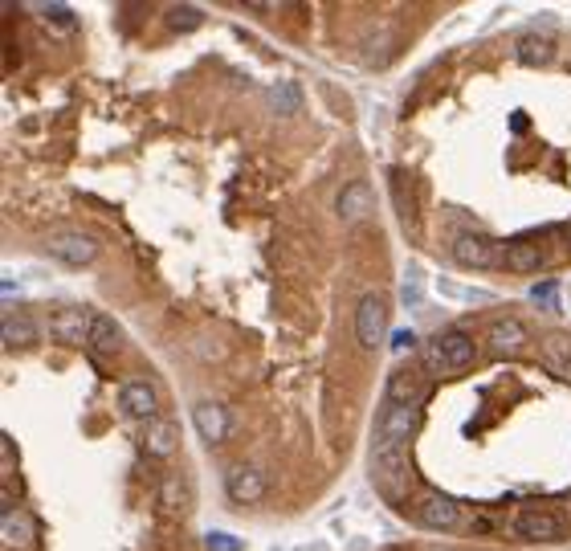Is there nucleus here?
I'll return each mask as SVG.
<instances>
[{"label":"nucleus","instance_id":"a878e982","mask_svg":"<svg viewBox=\"0 0 571 551\" xmlns=\"http://www.w3.org/2000/svg\"><path fill=\"white\" fill-rule=\"evenodd\" d=\"M559 282L555 278H547V282H535V286H530V298H535L538 306H547V311H555V306H559Z\"/></svg>","mask_w":571,"mask_h":551},{"label":"nucleus","instance_id":"7ed1b4c3","mask_svg":"<svg viewBox=\"0 0 571 551\" xmlns=\"http://www.w3.org/2000/svg\"><path fill=\"white\" fill-rule=\"evenodd\" d=\"M510 535L522 543H559L567 535V523H563L555 510H543V507H527L514 515L510 523Z\"/></svg>","mask_w":571,"mask_h":551},{"label":"nucleus","instance_id":"f8f14e48","mask_svg":"<svg viewBox=\"0 0 571 551\" xmlns=\"http://www.w3.org/2000/svg\"><path fill=\"white\" fill-rule=\"evenodd\" d=\"M429 392V380H424L421 368H396L388 380V404H400V409H416Z\"/></svg>","mask_w":571,"mask_h":551},{"label":"nucleus","instance_id":"4be33fe9","mask_svg":"<svg viewBox=\"0 0 571 551\" xmlns=\"http://www.w3.org/2000/svg\"><path fill=\"white\" fill-rule=\"evenodd\" d=\"M0 539H5V547H8V551L24 547V543L33 539L29 515H24V510H16L13 502H5V531H0Z\"/></svg>","mask_w":571,"mask_h":551},{"label":"nucleus","instance_id":"ddd939ff","mask_svg":"<svg viewBox=\"0 0 571 551\" xmlns=\"http://www.w3.org/2000/svg\"><path fill=\"white\" fill-rule=\"evenodd\" d=\"M543 246L530 237H514L502 246V262L498 270H514V274H530V270H543Z\"/></svg>","mask_w":571,"mask_h":551},{"label":"nucleus","instance_id":"6e6552de","mask_svg":"<svg viewBox=\"0 0 571 551\" xmlns=\"http://www.w3.org/2000/svg\"><path fill=\"white\" fill-rule=\"evenodd\" d=\"M416 518H421L429 531H461L469 510H465L457 498H449V494H429V498L416 507Z\"/></svg>","mask_w":571,"mask_h":551},{"label":"nucleus","instance_id":"412c9836","mask_svg":"<svg viewBox=\"0 0 571 551\" xmlns=\"http://www.w3.org/2000/svg\"><path fill=\"white\" fill-rule=\"evenodd\" d=\"M375 482L388 498H400L408 490V466L404 458H392V461H375Z\"/></svg>","mask_w":571,"mask_h":551},{"label":"nucleus","instance_id":"423d86ee","mask_svg":"<svg viewBox=\"0 0 571 551\" xmlns=\"http://www.w3.org/2000/svg\"><path fill=\"white\" fill-rule=\"evenodd\" d=\"M225 490H228V498H233L237 507H245V502H257L261 494L269 490V478H266V469H261L257 461H233L228 474H225Z\"/></svg>","mask_w":571,"mask_h":551},{"label":"nucleus","instance_id":"a211bd4d","mask_svg":"<svg viewBox=\"0 0 571 551\" xmlns=\"http://www.w3.org/2000/svg\"><path fill=\"white\" fill-rule=\"evenodd\" d=\"M543 360H547V368H551L555 376L571 380V335H563V331L543 335Z\"/></svg>","mask_w":571,"mask_h":551},{"label":"nucleus","instance_id":"0eeeda50","mask_svg":"<svg viewBox=\"0 0 571 551\" xmlns=\"http://www.w3.org/2000/svg\"><path fill=\"white\" fill-rule=\"evenodd\" d=\"M45 249L57 257V262H65V266H90L98 257V241L90 237V233H82V229H57V233H49Z\"/></svg>","mask_w":571,"mask_h":551},{"label":"nucleus","instance_id":"1a4fd4ad","mask_svg":"<svg viewBox=\"0 0 571 551\" xmlns=\"http://www.w3.org/2000/svg\"><path fill=\"white\" fill-rule=\"evenodd\" d=\"M119 409L131 420H160V388L151 380H127L119 388Z\"/></svg>","mask_w":571,"mask_h":551},{"label":"nucleus","instance_id":"aec40b11","mask_svg":"<svg viewBox=\"0 0 571 551\" xmlns=\"http://www.w3.org/2000/svg\"><path fill=\"white\" fill-rule=\"evenodd\" d=\"M122 347V331L111 314H94V331H90V352L94 355H114Z\"/></svg>","mask_w":571,"mask_h":551},{"label":"nucleus","instance_id":"bb28decb","mask_svg":"<svg viewBox=\"0 0 571 551\" xmlns=\"http://www.w3.org/2000/svg\"><path fill=\"white\" fill-rule=\"evenodd\" d=\"M269 99H274V111H286V115H290V111H298V86H274V91H269Z\"/></svg>","mask_w":571,"mask_h":551},{"label":"nucleus","instance_id":"c85d7f7f","mask_svg":"<svg viewBox=\"0 0 571 551\" xmlns=\"http://www.w3.org/2000/svg\"><path fill=\"white\" fill-rule=\"evenodd\" d=\"M208 551H241V539H233V535H208Z\"/></svg>","mask_w":571,"mask_h":551},{"label":"nucleus","instance_id":"7c9ffc66","mask_svg":"<svg viewBox=\"0 0 571 551\" xmlns=\"http://www.w3.org/2000/svg\"><path fill=\"white\" fill-rule=\"evenodd\" d=\"M567 311H571V286H567Z\"/></svg>","mask_w":571,"mask_h":551},{"label":"nucleus","instance_id":"2eb2a0df","mask_svg":"<svg viewBox=\"0 0 571 551\" xmlns=\"http://www.w3.org/2000/svg\"><path fill=\"white\" fill-rule=\"evenodd\" d=\"M514 58L522 62L527 70H543L555 62V37H543V34H522L514 42Z\"/></svg>","mask_w":571,"mask_h":551},{"label":"nucleus","instance_id":"f3484780","mask_svg":"<svg viewBox=\"0 0 571 551\" xmlns=\"http://www.w3.org/2000/svg\"><path fill=\"white\" fill-rule=\"evenodd\" d=\"M147 453H151L155 461H171L176 458V450H179V429H176V420H168V417H160V420H151V429H147Z\"/></svg>","mask_w":571,"mask_h":551},{"label":"nucleus","instance_id":"6ab92c4d","mask_svg":"<svg viewBox=\"0 0 571 551\" xmlns=\"http://www.w3.org/2000/svg\"><path fill=\"white\" fill-rule=\"evenodd\" d=\"M155 502H160V510L163 515H184V502H188V486H184V478L179 474H163L160 478V486H155Z\"/></svg>","mask_w":571,"mask_h":551},{"label":"nucleus","instance_id":"dca6fc26","mask_svg":"<svg viewBox=\"0 0 571 551\" xmlns=\"http://www.w3.org/2000/svg\"><path fill=\"white\" fill-rule=\"evenodd\" d=\"M339 217L347 225H359L372 217V184L367 180H351L347 188L339 192Z\"/></svg>","mask_w":571,"mask_h":551},{"label":"nucleus","instance_id":"b1692460","mask_svg":"<svg viewBox=\"0 0 571 551\" xmlns=\"http://www.w3.org/2000/svg\"><path fill=\"white\" fill-rule=\"evenodd\" d=\"M388 184H392V197H396V213H400V225H404V229H412L416 213H412V208H408V176L400 172V168H392V172H388Z\"/></svg>","mask_w":571,"mask_h":551},{"label":"nucleus","instance_id":"20e7f679","mask_svg":"<svg viewBox=\"0 0 571 551\" xmlns=\"http://www.w3.org/2000/svg\"><path fill=\"white\" fill-rule=\"evenodd\" d=\"M383 331H388V303H383L380 290H367L355 306V339L363 352H375L383 343Z\"/></svg>","mask_w":571,"mask_h":551},{"label":"nucleus","instance_id":"5701e85b","mask_svg":"<svg viewBox=\"0 0 571 551\" xmlns=\"http://www.w3.org/2000/svg\"><path fill=\"white\" fill-rule=\"evenodd\" d=\"M0 339H5L8 352H13V347H29L33 339H37V323H33L24 311H21V314H16V311H5V335H0Z\"/></svg>","mask_w":571,"mask_h":551},{"label":"nucleus","instance_id":"cd10ccee","mask_svg":"<svg viewBox=\"0 0 571 551\" xmlns=\"http://www.w3.org/2000/svg\"><path fill=\"white\" fill-rule=\"evenodd\" d=\"M424 368H429L432 372V376H445V355H440V343H437V339H432V343L429 347H424Z\"/></svg>","mask_w":571,"mask_h":551},{"label":"nucleus","instance_id":"9b49d317","mask_svg":"<svg viewBox=\"0 0 571 551\" xmlns=\"http://www.w3.org/2000/svg\"><path fill=\"white\" fill-rule=\"evenodd\" d=\"M486 347H489V355H498V360L522 352V347H527V327H522V319L498 314V319L486 327Z\"/></svg>","mask_w":571,"mask_h":551},{"label":"nucleus","instance_id":"4468645a","mask_svg":"<svg viewBox=\"0 0 571 551\" xmlns=\"http://www.w3.org/2000/svg\"><path fill=\"white\" fill-rule=\"evenodd\" d=\"M437 343H440V355H445L449 376H457V372H469L473 360H478V347H473V339L461 335V331H445V335H437Z\"/></svg>","mask_w":571,"mask_h":551},{"label":"nucleus","instance_id":"9d476101","mask_svg":"<svg viewBox=\"0 0 571 551\" xmlns=\"http://www.w3.org/2000/svg\"><path fill=\"white\" fill-rule=\"evenodd\" d=\"M192 425L196 433H200L204 445H225L228 437H233V417H228V409L220 401H200L192 409Z\"/></svg>","mask_w":571,"mask_h":551},{"label":"nucleus","instance_id":"c756f323","mask_svg":"<svg viewBox=\"0 0 571 551\" xmlns=\"http://www.w3.org/2000/svg\"><path fill=\"white\" fill-rule=\"evenodd\" d=\"M0 450H5V478H8L13 474V461H16L13 458V437H0Z\"/></svg>","mask_w":571,"mask_h":551},{"label":"nucleus","instance_id":"f257e3e1","mask_svg":"<svg viewBox=\"0 0 571 551\" xmlns=\"http://www.w3.org/2000/svg\"><path fill=\"white\" fill-rule=\"evenodd\" d=\"M416 429V409H400V404L383 401L380 417H375V441H372V458L375 461H392L404 458V445Z\"/></svg>","mask_w":571,"mask_h":551},{"label":"nucleus","instance_id":"39448f33","mask_svg":"<svg viewBox=\"0 0 571 551\" xmlns=\"http://www.w3.org/2000/svg\"><path fill=\"white\" fill-rule=\"evenodd\" d=\"M453 257H457V266H469V270H498L502 246L489 241L486 233L469 229V233H457L453 237Z\"/></svg>","mask_w":571,"mask_h":551},{"label":"nucleus","instance_id":"393cba45","mask_svg":"<svg viewBox=\"0 0 571 551\" xmlns=\"http://www.w3.org/2000/svg\"><path fill=\"white\" fill-rule=\"evenodd\" d=\"M200 9H171L168 13V29H171V34H184V29H196V25H200Z\"/></svg>","mask_w":571,"mask_h":551},{"label":"nucleus","instance_id":"f03ea898","mask_svg":"<svg viewBox=\"0 0 571 551\" xmlns=\"http://www.w3.org/2000/svg\"><path fill=\"white\" fill-rule=\"evenodd\" d=\"M49 335L57 339V343H70V347H90V331H94V311H86V306L78 303H62L49 311L45 319Z\"/></svg>","mask_w":571,"mask_h":551}]
</instances>
